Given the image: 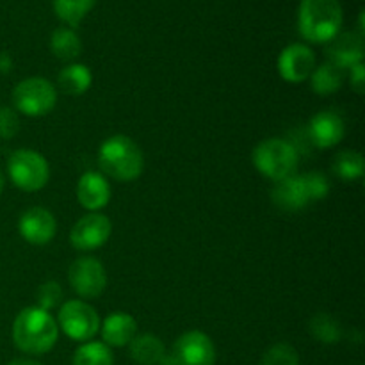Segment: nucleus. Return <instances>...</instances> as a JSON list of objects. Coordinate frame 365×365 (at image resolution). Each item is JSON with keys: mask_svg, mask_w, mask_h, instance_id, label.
<instances>
[{"mask_svg": "<svg viewBox=\"0 0 365 365\" xmlns=\"http://www.w3.org/2000/svg\"><path fill=\"white\" fill-rule=\"evenodd\" d=\"M59 327L52 314L39 307H27L13 323V342L21 353L45 355L56 346Z\"/></svg>", "mask_w": 365, "mask_h": 365, "instance_id": "nucleus-1", "label": "nucleus"}, {"mask_svg": "<svg viewBox=\"0 0 365 365\" xmlns=\"http://www.w3.org/2000/svg\"><path fill=\"white\" fill-rule=\"evenodd\" d=\"M330 192V180L321 173L291 175L277 182L271 192L274 207L284 212H298L312 203L324 200Z\"/></svg>", "mask_w": 365, "mask_h": 365, "instance_id": "nucleus-2", "label": "nucleus"}, {"mask_svg": "<svg viewBox=\"0 0 365 365\" xmlns=\"http://www.w3.org/2000/svg\"><path fill=\"white\" fill-rule=\"evenodd\" d=\"M98 166L107 177L118 182H132L141 177L145 157L141 148L128 135H113L98 150Z\"/></svg>", "mask_w": 365, "mask_h": 365, "instance_id": "nucleus-3", "label": "nucleus"}, {"mask_svg": "<svg viewBox=\"0 0 365 365\" xmlns=\"http://www.w3.org/2000/svg\"><path fill=\"white\" fill-rule=\"evenodd\" d=\"M342 6L339 0H302L298 29L310 43H328L341 32Z\"/></svg>", "mask_w": 365, "mask_h": 365, "instance_id": "nucleus-4", "label": "nucleus"}, {"mask_svg": "<svg viewBox=\"0 0 365 365\" xmlns=\"http://www.w3.org/2000/svg\"><path fill=\"white\" fill-rule=\"evenodd\" d=\"M252 159L260 175L269 180L280 182L294 175L299 157L294 145L285 139L271 138L255 146Z\"/></svg>", "mask_w": 365, "mask_h": 365, "instance_id": "nucleus-5", "label": "nucleus"}, {"mask_svg": "<svg viewBox=\"0 0 365 365\" xmlns=\"http://www.w3.org/2000/svg\"><path fill=\"white\" fill-rule=\"evenodd\" d=\"M7 173L18 189L25 192H34L48 184L50 166L48 160L39 152L21 148L11 153L7 160Z\"/></svg>", "mask_w": 365, "mask_h": 365, "instance_id": "nucleus-6", "label": "nucleus"}, {"mask_svg": "<svg viewBox=\"0 0 365 365\" xmlns=\"http://www.w3.org/2000/svg\"><path fill=\"white\" fill-rule=\"evenodd\" d=\"M14 109L24 116L39 118L52 113L57 103V89L43 77H29L13 89Z\"/></svg>", "mask_w": 365, "mask_h": 365, "instance_id": "nucleus-7", "label": "nucleus"}, {"mask_svg": "<svg viewBox=\"0 0 365 365\" xmlns=\"http://www.w3.org/2000/svg\"><path fill=\"white\" fill-rule=\"evenodd\" d=\"M57 327L66 337L77 342H89L100 330V317L89 303L70 299L59 310Z\"/></svg>", "mask_w": 365, "mask_h": 365, "instance_id": "nucleus-8", "label": "nucleus"}, {"mask_svg": "<svg viewBox=\"0 0 365 365\" xmlns=\"http://www.w3.org/2000/svg\"><path fill=\"white\" fill-rule=\"evenodd\" d=\"M68 282L75 294L81 298L93 299L102 296L107 287V273L102 262L95 257H81L75 260L68 271Z\"/></svg>", "mask_w": 365, "mask_h": 365, "instance_id": "nucleus-9", "label": "nucleus"}, {"mask_svg": "<svg viewBox=\"0 0 365 365\" xmlns=\"http://www.w3.org/2000/svg\"><path fill=\"white\" fill-rule=\"evenodd\" d=\"M113 223L100 212H88L73 225L70 232L71 246L78 252H93L109 241Z\"/></svg>", "mask_w": 365, "mask_h": 365, "instance_id": "nucleus-10", "label": "nucleus"}, {"mask_svg": "<svg viewBox=\"0 0 365 365\" xmlns=\"http://www.w3.org/2000/svg\"><path fill=\"white\" fill-rule=\"evenodd\" d=\"M177 365H214L216 364V348L209 335L203 331H185L177 339L171 351Z\"/></svg>", "mask_w": 365, "mask_h": 365, "instance_id": "nucleus-11", "label": "nucleus"}, {"mask_svg": "<svg viewBox=\"0 0 365 365\" xmlns=\"http://www.w3.org/2000/svg\"><path fill=\"white\" fill-rule=\"evenodd\" d=\"M316 70V53L309 45L292 43L278 57V73L285 82L302 84Z\"/></svg>", "mask_w": 365, "mask_h": 365, "instance_id": "nucleus-12", "label": "nucleus"}, {"mask_svg": "<svg viewBox=\"0 0 365 365\" xmlns=\"http://www.w3.org/2000/svg\"><path fill=\"white\" fill-rule=\"evenodd\" d=\"M18 232L29 245L45 246L56 237V217L45 207H31L18 220Z\"/></svg>", "mask_w": 365, "mask_h": 365, "instance_id": "nucleus-13", "label": "nucleus"}, {"mask_svg": "<svg viewBox=\"0 0 365 365\" xmlns=\"http://www.w3.org/2000/svg\"><path fill=\"white\" fill-rule=\"evenodd\" d=\"M328 63L349 70L355 64L364 63V36L359 32H339L327 43Z\"/></svg>", "mask_w": 365, "mask_h": 365, "instance_id": "nucleus-14", "label": "nucleus"}, {"mask_svg": "<svg viewBox=\"0 0 365 365\" xmlns=\"http://www.w3.org/2000/svg\"><path fill=\"white\" fill-rule=\"evenodd\" d=\"M344 134L346 123L335 110H321L310 120L309 135L317 148H334L344 139Z\"/></svg>", "mask_w": 365, "mask_h": 365, "instance_id": "nucleus-15", "label": "nucleus"}, {"mask_svg": "<svg viewBox=\"0 0 365 365\" xmlns=\"http://www.w3.org/2000/svg\"><path fill=\"white\" fill-rule=\"evenodd\" d=\"M77 200L89 212H98L109 203L110 185L102 173L86 171L77 182Z\"/></svg>", "mask_w": 365, "mask_h": 365, "instance_id": "nucleus-16", "label": "nucleus"}, {"mask_svg": "<svg viewBox=\"0 0 365 365\" xmlns=\"http://www.w3.org/2000/svg\"><path fill=\"white\" fill-rule=\"evenodd\" d=\"M102 328L103 344L109 348H123L128 346L138 335V321L125 312H114L103 319Z\"/></svg>", "mask_w": 365, "mask_h": 365, "instance_id": "nucleus-17", "label": "nucleus"}, {"mask_svg": "<svg viewBox=\"0 0 365 365\" xmlns=\"http://www.w3.org/2000/svg\"><path fill=\"white\" fill-rule=\"evenodd\" d=\"M128 349H130L132 360L139 365H159L163 356L166 355L163 341L152 334L135 335L134 341L128 344Z\"/></svg>", "mask_w": 365, "mask_h": 365, "instance_id": "nucleus-18", "label": "nucleus"}, {"mask_svg": "<svg viewBox=\"0 0 365 365\" xmlns=\"http://www.w3.org/2000/svg\"><path fill=\"white\" fill-rule=\"evenodd\" d=\"M57 84H59L61 91L64 95L81 96L91 88L93 73L86 64H70V66L61 70L59 77H57Z\"/></svg>", "mask_w": 365, "mask_h": 365, "instance_id": "nucleus-19", "label": "nucleus"}, {"mask_svg": "<svg viewBox=\"0 0 365 365\" xmlns=\"http://www.w3.org/2000/svg\"><path fill=\"white\" fill-rule=\"evenodd\" d=\"M344 70L331 63H324L321 66H316V70L310 75V86H312L314 93L324 96L334 95L344 84Z\"/></svg>", "mask_w": 365, "mask_h": 365, "instance_id": "nucleus-20", "label": "nucleus"}, {"mask_svg": "<svg viewBox=\"0 0 365 365\" xmlns=\"http://www.w3.org/2000/svg\"><path fill=\"white\" fill-rule=\"evenodd\" d=\"M50 50L63 61H71L81 56L82 41L77 32L70 27H59L50 36Z\"/></svg>", "mask_w": 365, "mask_h": 365, "instance_id": "nucleus-21", "label": "nucleus"}, {"mask_svg": "<svg viewBox=\"0 0 365 365\" xmlns=\"http://www.w3.org/2000/svg\"><path fill=\"white\" fill-rule=\"evenodd\" d=\"M96 0H53V11L57 18L70 29L81 25L86 14L93 9Z\"/></svg>", "mask_w": 365, "mask_h": 365, "instance_id": "nucleus-22", "label": "nucleus"}, {"mask_svg": "<svg viewBox=\"0 0 365 365\" xmlns=\"http://www.w3.org/2000/svg\"><path fill=\"white\" fill-rule=\"evenodd\" d=\"M73 365H114V356L103 342H82L73 355Z\"/></svg>", "mask_w": 365, "mask_h": 365, "instance_id": "nucleus-23", "label": "nucleus"}, {"mask_svg": "<svg viewBox=\"0 0 365 365\" xmlns=\"http://www.w3.org/2000/svg\"><path fill=\"white\" fill-rule=\"evenodd\" d=\"M310 334L316 339L317 342H323V344H335V342L341 341V324L334 319L328 314L319 312L317 316H314L310 319Z\"/></svg>", "mask_w": 365, "mask_h": 365, "instance_id": "nucleus-24", "label": "nucleus"}, {"mask_svg": "<svg viewBox=\"0 0 365 365\" xmlns=\"http://www.w3.org/2000/svg\"><path fill=\"white\" fill-rule=\"evenodd\" d=\"M364 155L355 150H346L341 152L334 159V171L342 180H356L364 175Z\"/></svg>", "mask_w": 365, "mask_h": 365, "instance_id": "nucleus-25", "label": "nucleus"}, {"mask_svg": "<svg viewBox=\"0 0 365 365\" xmlns=\"http://www.w3.org/2000/svg\"><path fill=\"white\" fill-rule=\"evenodd\" d=\"M260 365H299V355L291 344L278 342L264 353Z\"/></svg>", "mask_w": 365, "mask_h": 365, "instance_id": "nucleus-26", "label": "nucleus"}, {"mask_svg": "<svg viewBox=\"0 0 365 365\" xmlns=\"http://www.w3.org/2000/svg\"><path fill=\"white\" fill-rule=\"evenodd\" d=\"M36 296H38V298H36L38 299V305L36 307L50 312L53 307L59 305L61 298H63V289L59 287L57 282H45V284L38 289V294Z\"/></svg>", "mask_w": 365, "mask_h": 365, "instance_id": "nucleus-27", "label": "nucleus"}, {"mask_svg": "<svg viewBox=\"0 0 365 365\" xmlns=\"http://www.w3.org/2000/svg\"><path fill=\"white\" fill-rule=\"evenodd\" d=\"M20 130V118L11 107H0V138L11 139Z\"/></svg>", "mask_w": 365, "mask_h": 365, "instance_id": "nucleus-28", "label": "nucleus"}, {"mask_svg": "<svg viewBox=\"0 0 365 365\" xmlns=\"http://www.w3.org/2000/svg\"><path fill=\"white\" fill-rule=\"evenodd\" d=\"M349 84H351V89L359 95H364L365 93V66L364 63L355 64L353 68H349Z\"/></svg>", "mask_w": 365, "mask_h": 365, "instance_id": "nucleus-29", "label": "nucleus"}, {"mask_svg": "<svg viewBox=\"0 0 365 365\" xmlns=\"http://www.w3.org/2000/svg\"><path fill=\"white\" fill-rule=\"evenodd\" d=\"M11 66H13V61H11L9 53H0V71L7 73V71H11Z\"/></svg>", "mask_w": 365, "mask_h": 365, "instance_id": "nucleus-30", "label": "nucleus"}, {"mask_svg": "<svg viewBox=\"0 0 365 365\" xmlns=\"http://www.w3.org/2000/svg\"><path fill=\"white\" fill-rule=\"evenodd\" d=\"M7 365H43V364L36 362V360H31V359H18V360H13V362H9Z\"/></svg>", "mask_w": 365, "mask_h": 365, "instance_id": "nucleus-31", "label": "nucleus"}, {"mask_svg": "<svg viewBox=\"0 0 365 365\" xmlns=\"http://www.w3.org/2000/svg\"><path fill=\"white\" fill-rule=\"evenodd\" d=\"M159 365H177V364H175L173 356H171V353H170V355H164L163 356V360H160Z\"/></svg>", "mask_w": 365, "mask_h": 365, "instance_id": "nucleus-32", "label": "nucleus"}, {"mask_svg": "<svg viewBox=\"0 0 365 365\" xmlns=\"http://www.w3.org/2000/svg\"><path fill=\"white\" fill-rule=\"evenodd\" d=\"M4 185H6V177H4L2 170H0V195H2V191H4Z\"/></svg>", "mask_w": 365, "mask_h": 365, "instance_id": "nucleus-33", "label": "nucleus"}]
</instances>
